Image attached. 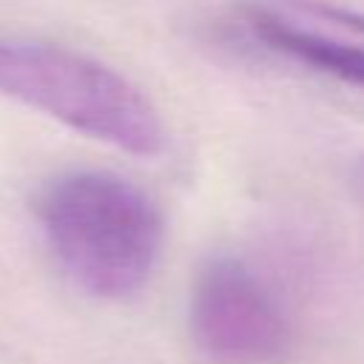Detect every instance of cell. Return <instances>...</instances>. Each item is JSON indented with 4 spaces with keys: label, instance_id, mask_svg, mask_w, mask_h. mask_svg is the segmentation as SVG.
I'll list each match as a JSON object with an SVG mask.
<instances>
[{
    "label": "cell",
    "instance_id": "obj_1",
    "mask_svg": "<svg viewBox=\"0 0 364 364\" xmlns=\"http://www.w3.org/2000/svg\"><path fill=\"white\" fill-rule=\"evenodd\" d=\"M34 216L60 270L94 299H128L156 267L159 205L122 173L63 171L40 185Z\"/></svg>",
    "mask_w": 364,
    "mask_h": 364
},
{
    "label": "cell",
    "instance_id": "obj_2",
    "mask_svg": "<svg viewBox=\"0 0 364 364\" xmlns=\"http://www.w3.org/2000/svg\"><path fill=\"white\" fill-rule=\"evenodd\" d=\"M0 97L134 156H156L168 142L165 122L139 85L60 43L0 34Z\"/></svg>",
    "mask_w": 364,
    "mask_h": 364
},
{
    "label": "cell",
    "instance_id": "obj_3",
    "mask_svg": "<svg viewBox=\"0 0 364 364\" xmlns=\"http://www.w3.org/2000/svg\"><path fill=\"white\" fill-rule=\"evenodd\" d=\"M193 344L222 364H276L293 350V321L270 282L239 256H210L191 287Z\"/></svg>",
    "mask_w": 364,
    "mask_h": 364
},
{
    "label": "cell",
    "instance_id": "obj_4",
    "mask_svg": "<svg viewBox=\"0 0 364 364\" xmlns=\"http://www.w3.org/2000/svg\"><path fill=\"white\" fill-rule=\"evenodd\" d=\"M245 26L262 48L364 91V43L316 31L270 11H247Z\"/></svg>",
    "mask_w": 364,
    "mask_h": 364
},
{
    "label": "cell",
    "instance_id": "obj_5",
    "mask_svg": "<svg viewBox=\"0 0 364 364\" xmlns=\"http://www.w3.org/2000/svg\"><path fill=\"white\" fill-rule=\"evenodd\" d=\"M350 191L358 199V205L364 208V154H358L353 168H350Z\"/></svg>",
    "mask_w": 364,
    "mask_h": 364
}]
</instances>
